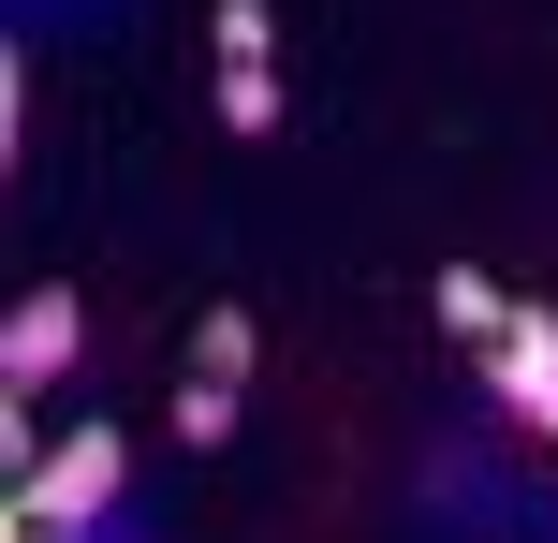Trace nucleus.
<instances>
[{
    "label": "nucleus",
    "instance_id": "obj_1",
    "mask_svg": "<svg viewBox=\"0 0 558 543\" xmlns=\"http://www.w3.org/2000/svg\"><path fill=\"white\" fill-rule=\"evenodd\" d=\"M104 499H118V427H74V441H59V456L15 485V515L45 529V543H74L88 515H104Z\"/></svg>",
    "mask_w": 558,
    "mask_h": 543
},
{
    "label": "nucleus",
    "instance_id": "obj_2",
    "mask_svg": "<svg viewBox=\"0 0 558 543\" xmlns=\"http://www.w3.org/2000/svg\"><path fill=\"white\" fill-rule=\"evenodd\" d=\"M221 133H279V29H265V0H221Z\"/></svg>",
    "mask_w": 558,
    "mask_h": 543
},
{
    "label": "nucleus",
    "instance_id": "obj_3",
    "mask_svg": "<svg viewBox=\"0 0 558 543\" xmlns=\"http://www.w3.org/2000/svg\"><path fill=\"white\" fill-rule=\"evenodd\" d=\"M74 338H88V323H74V294H15V323H0V397H45V382L59 368H74Z\"/></svg>",
    "mask_w": 558,
    "mask_h": 543
},
{
    "label": "nucleus",
    "instance_id": "obj_4",
    "mask_svg": "<svg viewBox=\"0 0 558 543\" xmlns=\"http://www.w3.org/2000/svg\"><path fill=\"white\" fill-rule=\"evenodd\" d=\"M485 382H500L514 427H544V441H558V309H514V338L485 353Z\"/></svg>",
    "mask_w": 558,
    "mask_h": 543
},
{
    "label": "nucleus",
    "instance_id": "obj_5",
    "mask_svg": "<svg viewBox=\"0 0 558 543\" xmlns=\"http://www.w3.org/2000/svg\"><path fill=\"white\" fill-rule=\"evenodd\" d=\"M441 323H456L471 353H500V338H514V294L485 280V264H441Z\"/></svg>",
    "mask_w": 558,
    "mask_h": 543
}]
</instances>
